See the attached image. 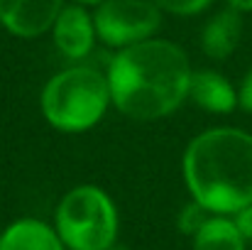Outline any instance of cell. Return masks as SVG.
<instances>
[{"mask_svg": "<svg viewBox=\"0 0 252 250\" xmlns=\"http://www.w3.org/2000/svg\"><path fill=\"white\" fill-rule=\"evenodd\" d=\"M193 250H245L235 221L223 216H211L193 236Z\"/></svg>", "mask_w": 252, "mask_h": 250, "instance_id": "8fae6325", "label": "cell"}, {"mask_svg": "<svg viewBox=\"0 0 252 250\" xmlns=\"http://www.w3.org/2000/svg\"><path fill=\"white\" fill-rule=\"evenodd\" d=\"M240 35H243L240 10H235V7L220 10L218 15H213L206 22V27L201 32V49L211 59H228L238 49Z\"/></svg>", "mask_w": 252, "mask_h": 250, "instance_id": "ba28073f", "label": "cell"}, {"mask_svg": "<svg viewBox=\"0 0 252 250\" xmlns=\"http://www.w3.org/2000/svg\"><path fill=\"white\" fill-rule=\"evenodd\" d=\"M186 186L211 214H238L252 204V135L238 128H211L184 152Z\"/></svg>", "mask_w": 252, "mask_h": 250, "instance_id": "7a4b0ae2", "label": "cell"}, {"mask_svg": "<svg viewBox=\"0 0 252 250\" xmlns=\"http://www.w3.org/2000/svg\"><path fill=\"white\" fill-rule=\"evenodd\" d=\"M57 233L71 250H108L118 238V211L110 196L84 184L71 189L57 206Z\"/></svg>", "mask_w": 252, "mask_h": 250, "instance_id": "277c9868", "label": "cell"}, {"mask_svg": "<svg viewBox=\"0 0 252 250\" xmlns=\"http://www.w3.org/2000/svg\"><path fill=\"white\" fill-rule=\"evenodd\" d=\"M235 226L245 241H252V204L235 214Z\"/></svg>", "mask_w": 252, "mask_h": 250, "instance_id": "5bb4252c", "label": "cell"}, {"mask_svg": "<svg viewBox=\"0 0 252 250\" xmlns=\"http://www.w3.org/2000/svg\"><path fill=\"white\" fill-rule=\"evenodd\" d=\"M191 74L181 47L167 39H147L120 49L110 59V101L132 120H159L189 98Z\"/></svg>", "mask_w": 252, "mask_h": 250, "instance_id": "6da1fadb", "label": "cell"}, {"mask_svg": "<svg viewBox=\"0 0 252 250\" xmlns=\"http://www.w3.org/2000/svg\"><path fill=\"white\" fill-rule=\"evenodd\" d=\"M64 0H0V22L15 37H39L54 27Z\"/></svg>", "mask_w": 252, "mask_h": 250, "instance_id": "8992f818", "label": "cell"}, {"mask_svg": "<svg viewBox=\"0 0 252 250\" xmlns=\"http://www.w3.org/2000/svg\"><path fill=\"white\" fill-rule=\"evenodd\" d=\"M52 32H54V44H57V49H59L66 59H71V62L86 59V57L91 54V49H93L95 37H98L95 25H93V17L86 12L81 5H69V7H64V10L59 12V17H57Z\"/></svg>", "mask_w": 252, "mask_h": 250, "instance_id": "52a82bcc", "label": "cell"}, {"mask_svg": "<svg viewBox=\"0 0 252 250\" xmlns=\"http://www.w3.org/2000/svg\"><path fill=\"white\" fill-rule=\"evenodd\" d=\"M108 250H127V248H123V246H113V248H108Z\"/></svg>", "mask_w": 252, "mask_h": 250, "instance_id": "ac0fdd59", "label": "cell"}, {"mask_svg": "<svg viewBox=\"0 0 252 250\" xmlns=\"http://www.w3.org/2000/svg\"><path fill=\"white\" fill-rule=\"evenodd\" d=\"M76 2H79V5H81V2H84V5H100L103 0H76Z\"/></svg>", "mask_w": 252, "mask_h": 250, "instance_id": "e0dca14e", "label": "cell"}, {"mask_svg": "<svg viewBox=\"0 0 252 250\" xmlns=\"http://www.w3.org/2000/svg\"><path fill=\"white\" fill-rule=\"evenodd\" d=\"M238 103H240V108L252 113V71L245 76V81H243L240 91H238Z\"/></svg>", "mask_w": 252, "mask_h": 250, "instance_id": "9a60e30c", "label": "cell"}, {"mask_svg": "<svg viewBox=\"0 0 252 250\" xmlns=\"http://www.w3.org/2000/svg\"><path fill=\"white\" fill-rule=\"evenodd\" d=\"M208 214H211L208 209H203L198 201H193V204H189V206L181 211V216H179V228H181L184 233H189V236H196L198 228L211 218Z\"/></svg>", "mask_w": 252, "mask_h": 250, "instance_id": "7c38bea8", "label": "cell"}, {"mask_svg": "<svg viewBox=\"0 0 252 250\" xmlns=\"http://www.w3.org/2000/svg\"><path fill=\"white\" fill-rule=\"evenodd\" d=\"M228 5L240 10V12H250L252 10V0H228Z\"/></svg>", "mask_w": 252, "mask_h": 250, "instance_id": "2e32d148", "label": "cell"}, {"mask_svg": "<svg viewBox=\"0 0 252 250\" xmlns=\"http://www.w3.org/2000/svg\"><path fill=\"white\" fill-rule=\"evenodd\" d=\"M189 98L208 113H230L238 106V91L218 71L191 74Z\"/></svg>", "mask_w": 252, "mask_h": 250, "instance_id": "9c48e42d", "label": "cell"}, {"mask_svg": "<svg viewBox=\"0 0 252 250\" xmlns=\"http://www.w3.org/2000/svg\"><path fill=\"white\" fill-rule=\"evenodd\" d=\"M0 250H64L57 228L37 218H20L0 236Z\"/></svg>", "mask_w": 252, "mask_h": 250, "instance_id": "30bf717a", "label": "cell"}, {"mask_svg": "<svg viewBox=\"0 0 252 250\" xmlns=\"http://www.w3.org/2000/svg\"><path fill=\"white\" fill-rule=\"evenodd\" d=\"M159 10H167L171 15H184V17H189V15H198V12H203L213 0H152Z\"/></svg>", "mask_w": 252, "mask_h": 250, "instance_id": "4fadbf2b", "label": "cell"}, {"mask_svg": "<svg viewBox=\"0 0 252 250\" xmlns=\"http://www.w3.org/2000/svg\"><path fill=\"white\" fill-rule=\"evenodd\" d=\"M110 86L93 67H71L52 76L42 91V113L62 133L91 130L110 106Z\"/></svg>", "mask_w": 252, "mask_h": 250, "instance_id": "3957f363", "label": "cell"}, {"mask_svg": "<svg viewBox=\"0 0 252 250\" xmlns=\"http://www.w3.org/2000/svg\"><path fill=\"white\" fill-rule=\"evenodd\" d=\"M95 32L108 47L147 42L162 27V10L152 0H103L93 15Z\"/></svg>", "mask_w": 252, "mask_h": 250, "instance_id": "5b68a950", "label": "cell"}]
</instances>
